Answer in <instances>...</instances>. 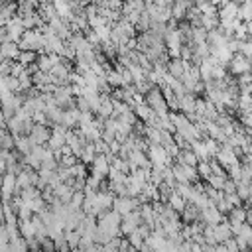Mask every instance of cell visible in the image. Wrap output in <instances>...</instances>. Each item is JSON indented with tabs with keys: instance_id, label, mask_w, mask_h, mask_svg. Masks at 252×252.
<instances>
[{
	"instance_id": "obj_19",
	"label": "cell",
	"mask_w": 252,
	"mask_h": 252,
	"mask_svg": "<svg viewBox=\"0 0 252 252\" xmlns=\"http://www.w3.org/2000/svg\"><path fill=\"white\" fill-rule=\"evenodd\" d=\"M71 252H85V250H83V248H73Z\"/></svg>"
},
{
	"instance_id": "obj_2",
	"label": "cell",
	"mask_w": 252,
	"mask_h": 252,
	"mask_svg": "<svg viewBox=\"0 0 252 252\" xmlns=\"http://www.w3.org/2000/svg\"><path fill=\"white\" fill-rule=\"evenodd\" d=\"M43 35L39 30H26L22 39L18 41L20 51H35V53H43Z\"/></svg>"
},
{
	"instance_id": "obj_3",
	"label": "cell",
	"mask_w": 252,
	"mask_h": 252,
	"mask_svg": "<svg viewBox=\"0 0 252 252\" xmlns=\"http://www.w3.org/2000/svg\"><path fill=\"white\" fill-rule=\"evenodd\" d=\"M140 201H138V197L134 199V197H114V201H112V211H116L120 217H124V215H128V213H132V211H138L140 209Z\"/></svg>"
},
{
	"instance_id": "obj_13",
	"label": "cell",
	"mask_w": 252,
	"mask_h": 252,
	"mask_svg": "<svg viewBox=\"0 0 252 252\" xmlns=\"http://www.w3.org/2000/svg\"><path fill=\"white\" fill-rule=\"evenodd\" d=\"M238 20L240 22H252V2H244L238 6Z\"/></svg>"
},
{
	"instance_id": "obj_10",
	"label": "cell",
	"mask_w": 252,
	"mask_h": 252,
	"mask_svg": "<svg viewBox=\"0 0 252 252\" xmlns=\"http://www.w3.org/2000/svg\"><path fill=\"white\" fill-rule=\"evenodd\" d=\"M175 161L181 165H189V167H197V163H199V159L195 158V154L191 150H179Z\"/></svg>"
},
{
	"instance_id": "obj_16",
	"label": "cell",
	"mask_w": 252,
	"mask_h": 252,
	"mask_svg": "<svg viewBox=\"0 0 252 252\" xmlns=\"http://www.w3.org/2000/svg\"><path fill=\"white\" fill-rule=\"evenodd\" d=\"M248 191H250V183H244V181H238V183H236V195L240 197L242 203H246Z\"/></svg>"
},
{
	"instance_id": "obj_8",
	"label": "cell",
	"mask_w": 252,
	"mask_h": 252,
	"mask_svg": "<svg viewBox=\"0 0 252 252\" xmlns=\"http://www.w3.org/2000/svg\"><path fill=\"white\" fill-rule=\"evenodd\" d=\"M213 230H215V240H217V244H224L226 240H230L234 234H232V228H230V224L224 220V222H220V224H217V226H213Z\"/></svg>"
},
{
	"instance_id": "obj_18",
	"label": "cell",
	"mask_w": 252,
	"mask_h": 252,
	"mask_svg": "<svg viewBox=\"0 0 252 252\" xmlns=\"http://www.w3.org/2000/svg\"><path fill=\"white\" fill-rule=\"evenodd\" d=\"M240 163H244V165L252 167V154H248V156H242V158H240Z\"/></svg>"
},
{
	"instance_id": "obj_12",
	"label": "cell",
	"mask_w": 252,
	"mask_h": 252,
	"mask_svg": "<svg viewBox=\"0 0 252 252\" xmlns=\"http://www.w3.org/2000/svg\"><path fill=\"white\" fill-rule=\"evenodd\" d=\"M195 171H197V177H199V181H207L211 175H213V171H211V165H209V161H199L197 163V167H195Z\"/></svg>"
},
{
	"instance_id": "obj_6",
	"label": "cell",
	"mask_w": 252,
	"mask_h": 252,
	"mask_svg": "<svg viewBox=\"0 0 252 252\" xmlns=\"http://www.w3.org/2000/svg\"><path fill=\"white\" fill-rule=\"evenodd\" d=\"M189 67H191V65L185 63V61H181L179 57H169V61L165 63V71H167V75H171V77L177 79V81L183 79V75L187 73Z\"/></svg>"
},
{
	"instance_id": "obj_14",
	"label": "cell",
	"mask_w": 252,
	"mask_h": 252,
	"mask_svg": "<svg viewBox=\"0 0 252 252\" xmlns=\"http://www.w3.org/2000/svg\"><path fill=\"white\" fill-rule=\"evenodd\" d=\"M167 205H169L175 213H181V211H183V207H185V199H183V197H179V195L173 191V195L167 199Z\"/></svg>"
},
{
	"instance_id": "obj_9",
	"label": "cell",
	"mask_w": 252,
	"mask_h": 252,
	"mask_svg": "<svg viewBox=\"0 0 252 252\" xmlns=\"http://www.w3.org/2000/svg\"><path fill=\"white\" fill-rule=\"evenodd\" d=\"M0 53H2L4 61H16L18 55H20V47H18V43H14V41H4V43L0 45Z\"/></svg>"
},
{
	"instance_id": "obj_11",
	"label": "cell",
	"mask_w": 252,
	"mask_h": 252,
	"mask_svg": "<svg viewBox=\"0 0 252 252\" xmlns=\"http://www.w3.org/2000/svg\"><path fill=\"white\" fill-rule=\"evenodd\" d=\"M35 61H37V53L35 51H20V55L16 59V63H20L26 69L32 67V65H35Z\"/></svg>"
},
{
	"instance_id": "obj_4",
	"label": "cell",
	"mask_w": 252,
	"mask_h": 252,
	"mask_svg": "<svg viewBox=\"0 0 252 252\" xmlns=\"http://www.w3.org/2000/svg\"><path fill=\"white\" fill-rule=\"evenodd\" d=\"M49 136H51V128L47 124H37V122L32 124V130L28 134V138L32 140L33 146H45Z\"/></svg>"
},
{
	"instance_id": "obj_17",
	"label": "cell",
	"mask_w": 252,
	"mask_h": 252,
	"mask_svg": "<svg viewBox=\"0 0 252 252\" xmlns=\"http://www.w3.org/2000/svg\"><path fill=\"white\" fill-rule=\"evenodd\" d=\"M222 193H224V195L236 193V183H234V181H230V179H226V181H224V185H222Z\"/></svg>"
},
{
	"instance_id": "obj_1",
	"label": "cell",
	"mask_w": 252,
	"mask_h": 252,
	"mask_svg": "<svg viewBox=\"0 0 252 252\" xmlns=\"http://www.w3.org/2000/svg\"><path fill=\"white\" fill-rule=\"evenodd\" d=\"M144 102H146V104L152 108V112H156L158 116H167V114H169V108H167V102H165V98H163V94H161L159 85L152 87V89L144 94Z\"/></svg>"
},
{
	"instance_id": "obj_7",
	"label": "cell",
	"mask_w": 252,
	"mask_h": 252,
	"mask_svg": "<svg viewBox=\"0 0 252 252\" xmlns=\"http://www.w3.org/2000/svg\"><path fill=\"white\" fill-rule=\"evenodd\" d=\"M140 224H142L140 213H138V211H132V213H128V215L122 217V222H120V234H122V236H128V234H132Z\"/></svg>"
},
{
	"instance_id": "obj_15",
	"label": "cell",
	"mask_w": 252,
	"mask_h": 252,
	"mask_svg": "<svg viewBox=\"0 0 252 252\" xmlns=\"http://www.w3.org/2000/svg\"><path fill=\"white\" fill-rule=\"evenodd\" d=\"M65 240H67V244H69L71 250L73 248H79V244H81V232L79 230H69V232H65Z\"/></svg>"
},
{
	"instance_id": "obj_5",
	"label": "cell",
	"mask_w": 252,
	"mask_h": 252,
	"mask_svg": "<svg viewBox=\"0 0 252 252\" xmlns=\"http://www.w3.org/2000/svg\"><path fill=\"white\" fill-rule=\"evenodd\" d=\"M215 159H217L224 169H228L230 165H236V163L240 161L238 156H236V152H234L230 146H219V152H217Z\"/></svg>"
}]
</instances>
